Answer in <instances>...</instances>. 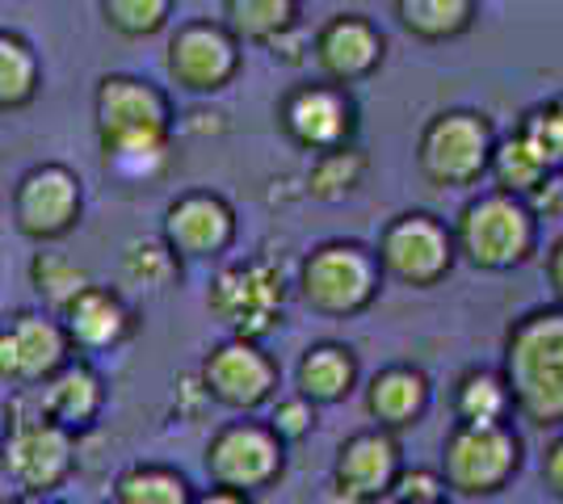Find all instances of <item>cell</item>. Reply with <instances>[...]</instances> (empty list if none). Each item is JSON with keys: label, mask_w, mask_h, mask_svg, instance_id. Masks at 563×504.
Returning a JSON list of instances; mask_svg holds the SVG:
<instances>
[{"label": "cell", "mask_w": 563, "mask_h": 504, "mask_svg": "<svg viewBox=\"0 0 563 504\" xmlns=\"http://www.w3.org/2000/svg\"><path fill=\"white\" fill-rule=\"evenodd\" d=\"M71 471H76V433L43 416L30 387H18V395L4 404V425H0V475L22 496L38 501L59 492L71 480Z\"/></svg>", "instance_id": "3"}, {"label": "cell", "mask_w": 563, "mask_h": 504, "mask_svg": "<svg viewBox=\"0 0 563 504\" xmlns=\"http://www.w3.org/2000/svg\"><path fill=\"white\" fill-rule=\"evenodd\" d=\"M500 374L514 395V416L542 433L563 429V303L534 307L505 328Z\"/></svg>", "instance_id": "2"}, {"label": "cell", "mask_w": 563, "mask_h": 504, "mask_svg": "<svg viewBox=\"0 0 563 504\" xmlns=\"http://www.w3.org/2000/svg\"><path fill=\"white\" fill-rule=\"evenodd\" d=\"M274 404V412H269V425H274V433H278L286 446H299V441H307L311 433H316V425H320V408L307 400V395H286V400H269Z\"/></svg>", "instance_id": "34"}, {"label": "cell", "mask_w": 563, "mask_h": 504, "mask_svg": "<svg viewBox=\"0 0 563 504\" xmlns=\"http://www.w3.org/2000/svg\"><path fill=\"white\" fill-rule=\"evenodd\" d=\"M59 324L68 333L71 354H80V358L114 354V349H122L131 336L140 333V315L122 299V290L97 287V282H89L59 312Z\"/></svg>", "instance_id": "19"}, {"label": "cell", "mask_w": 563, "mask_h": 504, "mask_svg": "<svg viewBox=\"0 0 563 504\" xmlns=\"http://www.w3.org/2000/svg\"><path fill=\"white\" fill-rule=\"evenodd\" d=\"M181 273V257L165 240H131L122 248V282L140 290H165Z\"/></svg>", "instance_id": "31"}, {"label": "cell", "mask_w": 563, "mask_h": 504, "mask_svg": "<svg viewBox=\"0 0 563 504\" xmlns=\"http://www.w3.org/2000/svg\"><path fill=\"white\" fill-rule=\"evenodd\" d=\"M542 269H547V287H551V294H555V303H563V236L547 248Z\"/></svg>", "instance_id": "39"}, {"label": "cell", "mask_w": 563, "mask_h": 504, "mask_svg": "<svg viewBox=\"0 0 563 504\" xmlns=\"http://www.w3.org/2000/svg\"><path fill=\"white\" fill-rule=\"evenodd\" d=\"M362 404L366 416L391 433L417 429L424 421V412L433 404V383L421 366H408V361H391L383 366L378 374H371V383L362 391Z\"/></svg>", "instance_id": "21"}, {"label": "cell", "mask_w": 563, "mask_h": 504, "mask_svg": "<svg viewBox=\"0 0 563 504\" xmlns=\"http://www.w3.org/2000/svg\"><path fill=\"white\" fill-rule=\"evenodd\" d=\"M366 172H371V156L357 144H341L329 152H316L311 168H307V193L316 202H345L353 193L366 186Z\"/></svg>", "instance_id": "26"}, {"label": "cell", "mask_w": 563, "mask_h": 504, "mask_svg": "<svg viewBox=\"0 0 563 504\" xmlns=\"http://www.w3.org/2000/svg\"><path fill=\"white\" fill-rule=\"evenodd\" d=\"M194 501H202V504H249L253 496H244L240 488H228V483H211V492H194Z\"/></svg>", "instance_id": "40"}, {"label": "cell", "mask_w": 563, "mask_h": 504, "mask_svg": "<svg viewBox=\"0 0 563 504\" xmlns=\"http://www.w3.org/2000/svg\"><path fill=\"white\" fill-rule=\"evenodd\" d=\"M295 290L307 312L324 320H353L362 315L383 290V269H378L375 248L357 240H324L316 244L299 261Z\"/></svg>", "instance_id": "5"}, {"label": "cell", "mask_w": 563, "mask_h": 504, "mask_svg": "<svg viewBox=\"0 0 563 504\" xmlns=\"http://www.w3.org/2000/svg\"><path fill=\"white\" fill-rule=\"evenodd\" d=\"M9 215L18 236L34 244H59L80 227L85 215V186L76 168L47 160V165L25 168L9 198Z\"/></svg>", "instance_id": "11"}, {"label": "cell", "mask_w": 563, "mask_h": 504, "mask_svg": "<svg viewBox=\"0 0 563 504\" xmlns=\"http://www.w3.org/2000/svg\"><path fill=\"white\" fill-rule=\"evenodd\" d=\"M278 126L282 135L303 152H329V147L353 144L357 135V101H353L350 85L336 80H311V85H295L290 93L278 101Z\"/></svg>", "instance_id": "14"}, {"label": "cell", "mask_w": 563, "mask_h": 504, "mask_svg": "<svg viewBox=\"0 0 563 504\" xmlns=\"http://www.w3.org/2000/svg\"><path fill=\"white\" fill-rule=\"evenodd\" d=\"M450 412L463 425H496L514 421V395L500 374V366H471L454 379L450 391Z\"/></svg>", "instance_id": "23"}, {"label": "cell", "mask_w": 563, "mask_h": 504, "mask_svg": "<svg viewBox=\"0 0 563 504\" xmlns=\"http://www.w3.org/2000/svg\"><path fill=\"white\" fill-rule=\"evenodd\" d=\"M362 383V366L357 354L341 340H316L307 345L299 366H295V391L307 395L316 408H332L345 404Z\"/></svg>", "instance_id": "22"}, {"label": "cell", "mask_w": 563, "mask_h": 504, "mask_svg": "<svg viewBox=\"0 0 563 504\" xmlns=\"http://www.w3.org/2000/svg\"><path fill=\"white\" fill-rule=\"evenodd\" d=\"M71 358L68 333L55 312H13L0 328V383L38 387Z\"/></svg>", "instance_id": "16"}, {"label": "cell", "mask_w": 563, "mask_h": 504, "mask_svg": "<svg viewBox=\"0 0 563 504\" xmlns=\"http://www.w3.org/2000/svg\"><path fill=\"white\" fill-rule=\"evenodd\" d=\"M496 131L479 110H442L417 135V172L433 190H471L488 177Z\"/></svg>", "instance_id": "7"}, {"label": "cell", "mask_w": 563, "mask_h": 504, "mask_svg": "<svg viewBox=\"0 0 563 504\" xmlns=\"http://www.w3.org/2000/svg\"><path fill=\"white\" fill-rule=\"evenodd\" d=\"M404 467L399 458V437L383 425L357 429L341 441L336 462H332V496L350 504H375L387 501V488Z\"/></svg>", "instance_id": "18"}, {"label": "cell", "mask_w": 563, "mask_h": 504, "mask_svg": "<svg viewBox=\"0 0 563 504\" xmlns=\"http://www.w3.org/2000/svg\"><path fill=\"white\" fill-rule=\"evenodd\" d=\"M235 206L214 190H186L165 206L161 240L181 261H219L235 244Z\"/></svg>", "instance_id": "15"}, {"label": "cell", "mask_w": 563, "mask_h": 504, "mask_svg": "<svg viewBox=\"0 0 563 504\" xmlns=\"http://www.w3.org/2000/svg\"><path fill=\"white\" fill-rule=\"evenodd\" d=\"M97 9L118 38H156L173 22V0H97Z\"/></svg>", "instance_id": "32"}, {"label": "cell", "mask_w": 563, "mask_h": 504, "mask_svg": "<svg viewBox=\"0 0 563 504\" xmlns=\"http://www.w3.org/2000/svg\"><path fill=\"white\" fill-rule=\"evenodd\" d=\"M526 206L534 211V219L563 215V168H551L539 186L526 193Z\"/></svg>", "instance_id": "37"}, {"label": "cell", "mask_w": 563, "mask_h": 504, "mask_svg": "<svg viewBox=\"0 0 563 504\" xmlns=\"http://www.w3.org/2000/svg\"><path fill=\"white\" fill-rule=\"evenodd\" d=\"M286 441L269 421H257V412H240V421H228L207 441V480L240 488L244 496H257L286 475Z\"/></svg>", "instance_id": "10"}, {"label": "cell", "mask_w": 563, "mask_h": 504, "mask_svg": "<svg viewBox=\"0 0 563 504\" xmlns=\"http://www.w3.org/2000/svg\"><path fill=\"white\" fill-rule=\"evenodd\" d=\"M261 47L269 51V59L282 64V68H303L307 59H311V38H307L303 22L278 30V34H274V38H265Z\"/></svg>", "instance_id": "36"}, {"label": "cell", "mask_w": 563, "mask_h": 504, "mask_svg": "<svg viewBox=\"0 0 563 504\" xmlns=\"http://www.w3.org/2000/svg\"><path fill=\"white\" fill-rule=\"evenodd\" d=\"M454 253L479 273H509L534 257L539 248V219L521 193L484 190L475 193L454 219Z\"/></svg>", "instance_id": "4"}, {"label": "cell", "mask_w": 563, "mask_h": 504, "mask_svg": "<svg viewBox=\"0 0 563 504\" xmlns=\"http://www.w3.org/2000/svg\"><path fill=\"white\" fill-rule=\"evenodd\" d=\"M383 282H396L408 290H433L446 282L459 253H454V232L446 219L433 211H399L383 223L375 244Z\"/></svg>", "instance_id": "9"}, {"label": "cell", "mask_w": 563, "mask_h": 504, "mask_svg": "<svg viewBox=\"0 0 563 504\" xmlns=\"http://www.w3.org/2000/svg\"><path fill=\"white\" fill-rule=\"evenodd\" d=\"M118 504H189L194 501V488L177 467L165 462H135L126 467L114 480L110 492Z\"/></svg>", "instance_id": "27"}, {"label": "cell", "mask_w": 563, "mask_h": 504, "mask_svg": "<svg viewBox=\"0 0 563 504\" xmlns=\"http://www.w3.org/2000/svg\"><path fill=\"white\" fill-rule=\"evenodd\" d=\"M43 93V59L18 30H0V114L30 110Z\"/></svg>", "instance_id": "25"}, {"label": "cell", "mask_w": 563, "mask_h": 504, "mask_svg": "<svg viewBox=\"0 0 563 504\" xmlns=\"http://www.w3.org/2000/svg\"><path fill=\"white\" fill-rule=\"evenodd\" d=\"M299 13H303V0H223L219 22L228 25L240 43L261 47L278 30L299 22Z\"/></svg>", "instance_id": "28"}, {"label": "cell", "mask_w": 563, "mask_h": 504, "mask_svg": "<svg viewBox=\"0 0 563 504\" xmlns=\"http://www.w3.org/2000/svg\"><path fill=\"white\" fill-rule=\"evenodd\" d=\"M198 383L207 391V400L228 412H261L282 387L278 361L265 354L261 340L249 336H228L207 349V358L198 366Z\"/></svg>", "instance_id": "13"}, {"label": "cell", "mask_w": 563, "mask_h": 504, "mask_svg": "<svg viewBox=\"0 0 563 504\" xmlns=\"http://www.w3.org/2000/svg\"><path fill=\"white\" fill-rule=\"evenodd\" d=\"M93 126L101 168L126 186H140L152 181L168 160L173 101L161 85L143 76L110 72L93 89Z\"/></svg>", "instance_id": "1"}, {"label": "cell", "mask_w": 563, "mask_h": 504, "mask_svg": "<svg viewBox=\"0 0 563 504\" xmlns=\"http://www.w3.org/2000/svg\"><path fill=\"white\" fill-rule=\"evenodd\" d=\"M517 135L534 147L551 168H563V97H551L547 105H534L521 119Z\"/></svg>", "instance_id": "33"}, {"label": "cell", "mask_w": 563, "mask_h": 504, "mask_svg": "<svg viewBox=\"0 0 563 504\" xmlns=\"http://www.w3.org/2000/svg\"><path fill=\"white\" fill-rule=\"evenodd\" d=\"M450 492H446V480H442V471H429V467H399L391 488H387V501L396 504H442Z\"/></svg>", "instance_id": "35"}, {"label": "cell", "mask_w": 563, "mask_h": 504, "mask_svg": "<svg viewBox=\"0 0 563 504\" xmlns=\"http://www.w3.org/2000/svg\"><path fill=\"white\" fill-rule=\"evenodd\" d=\"M542 488L547 496L563 501V429H555V437L542 450Z\"/></svg>", "instance_id": "38"}, {"label": "cell", "mask_w": 563, "mask_h": 504, "mask_svg": "<svg viewBox=\"0 0 563 504\" xmlns=\"http://www.w3.org/2000/svg\"><path fill=\"white\" fill-rule=\"evenodd\" d=\"M547 172H551V165H547V160H542L539 152L526 144L517 131L514 135H505V139H496L493 160H488V177H493L496 190L521 193V198H526Z\"/></svg>", "instance_id": "30"}, {"label": "cell", "mask_w": 563, "mask_h": 504, "mask_svg": "<svg viewBox=\"0 0 563 504\" xmlns=\"http://www.w3.org/2000/svg\"><path fill=\"white\" fill-rule=\"evenodd\" d=\"M30 395H34L43 416H51L55 425H64L68 433L80 437L85 429H93L101 408H106V379L97 374L93 358L71 354L51 379L30 387Z\"/></svg>", "instance_id": "20"}, {"label": "cell", "mask_w": 563, "mask_h": 504, "mask_svg": "<svg viewBox=\"0 0 563 504\" xmlns=\"http://www.w3.org/2000/svg\"><path fill=\"white\" fill-rule=\"evenodd\" d=\"M89 282H93L89 269L76 265L71 257H64V253H34V257H30V290H34L38 303L55 315L64 312Z\"/></svg>", "instance_id": "29"}, {"label": "cell", "mask_w": 563, "mask_h": 504, "mask_svg": "<svg viewBox=\"0 0 563 504\" xmlns=\"http://www.w3.org/2000/svg\"><path fill=\"white\" fill-rule=\"evenodd\" d=\"M479 18V0H396V22L417 43L463 38Z\"/></svg>", "instance_id": "24"}, {"label": "cell", "mask_w": 563, "mask_h": 504, "mask_svg": "<svg viewBox=\"0 0 563 504\" xmlns=\"http://www.w3.org/2000/svg\"><path fill=\"white\" fill-rule=\"evenodd\" d=\"M244 43L235 38L223 22L211 18H189L168 34L165 68L168 80L189 97H214L223 93L240 76L244 64Z\"/></svg>", "instance_id": "12"}, {"label": "cell", "mask_w": 563, "mask_h": 504, "mask_svg": "<svg viewBox=\"0 0 563 504\" xmlns=\"http://www.w3.org/2000/svg\"><path fill=\"white\" fill-rule=\"evenodd\" d=\"M207 312L232 336L265 340L282 328L286 312V273L269 257H244L223 265L207 287Z\"/></svg>", "instance_id": "8"}, {"label": "cell", "mask_w": 563, "mask_h": 504, "mask_svg": "<svg viewBox=\"0 0 563 504\" xmlns=\"http://www.w3.org/2000/svg\"><path fill=\"white\" fill-rule=\"evenodd\" d=\"M526 441L514 429V421H496V425H463L454 421L442 441V480L446 492L459 501H488L500 496L514 475L521 471Z\"/></svg>", "instance_id": "6"}, {"label": "cell", "mask_w": 563, "mask_h": 504, "mask_svg": "<svg viewBox=\"0 0 563 504\" xmlns=\"http://www.w3.org/2000/svg\"><path fill=\"white\" fill-rule=\"evenodd\" d=\"M387 38L366 13H332L329 22L311 34V64L324 80L362 85L383 68Z\"/></svg>", "instance_id": "17"}]
</instances>
